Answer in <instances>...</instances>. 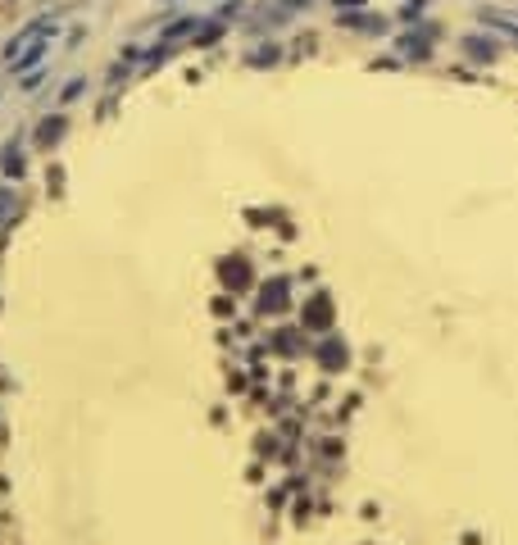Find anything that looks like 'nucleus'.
<instances>
[{"label": "nucleus", "mask_w": 518, "mask_h": 545, "mask_svg": "<svg viewBox=\"0 0 518 545\" xmlns=\"http://www.w3.org/2000/svg\"><path fill=\"white\" fill-rule=\"evenodd\" d=\"M464 55L477 64H491V60H500V46L491 36H464Z\"/></svg>", "instance_id": "1"}, {"label": "nucleus", "mask_w": 518, "mask_h": 545, "mask_svg": "<svg viewBox=\"0 0 518 545\" xmlns=\"http://www.w3.org/2000/svg\"><path fill=\"white\" fill-rule=\"evenodd\" d=\"M400 51H409V60H427V55H432V36L427 32H414V36L400 41Z\"/></svg>", "instance_id": "2"}, {"label": "nucleus", "mask_w": 518, "mask_h": 545, "mask_svg": "<svg viewBox=\"0 0 518 545\" xmlns=\"http://www.w3.org/2000/svg\"><path fill=\"white\" fill-rule=\"evenodd\" d=\"M341 23L345 27H364V32H382V27H387V23H378L373 14H341Z\"/></svg>", "instance_id": "3"}, {"label": "nucleus", "mask_w": 518, "mask_h": 545, "mask_svg": "<svg viewBox=\"0 0 518 545\" xmlns=\"http://www.w3.org/2000/svg\"><path fill=\"white\" fill-rule=\"evenodd\" d=\"M482 18H486V27H496V32H505V36H514V41H518V23H510V18H500L496 9H482Z\"/></svg>", "instance_id": "4"}]
</instances>
